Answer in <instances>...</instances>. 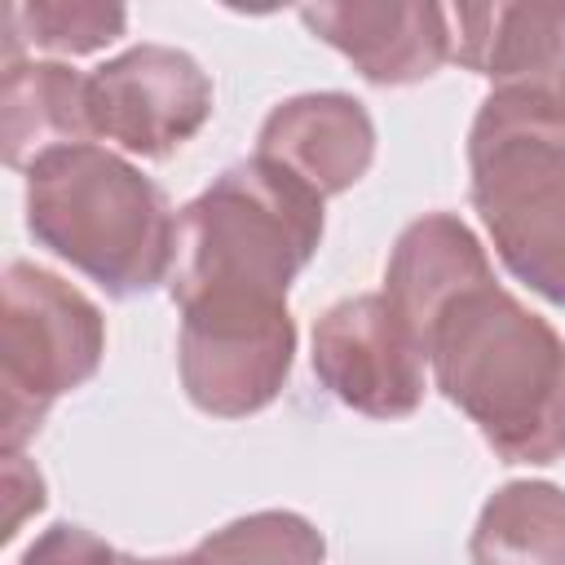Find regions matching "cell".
I'll return each instance as SVG.
<instances>
[{
	"label": "cell",
	"mask_w": 565,
	"mask_h": 565,
	"mask_svg": "<svg viewBox=\"0 0 565 565\" xmlns=\"http://www.w3.org/2000/svg\"><path fill=\"white\" fill-rule=\"evenodd\" d=\"M256 159L287 168L313 194L331 199L366 177L375 159V124L349 93H300L265 115Z\"/></svg>",
	"instance_id": "obj_11"
},
{
	"label": "cell",
	"mask_w": 565,
	"mask_h": 565,
	"mask_svg": "<svg viewBox=\"0 0 565 565\" xmlns=\"http://www.w3.org/2000/svg\"><path fill=\"white\" fill-rule=\"evenodd\" d=\"M18 565H124V556H115V547L93 530L57 521L22 552Z\"/></svg>",
	"instance_id": "obj_17"
},
{
	"label": "cell",
	"mask_w": 565,
	"mask_h": 565,
	"mask_svg": "<svg viewBox=\"0 0 565 565\" xmlns=\"http://www.w3.org/2000/svg\"><path fill=\"white\" fill-rule=\"evenodd\" d=\"M428 366L499 459L552 463L565 455V340L494 278L437 313Z\"/></svg>",
	"instance_id": "obj_1"
},
{
	"label": "cell",
	"mask_w": 565,
	"mask_h": 565,
	"mask_svg": "<svg viewBox=\"0 0 565 565\" xmlns=\"http://www.w3.org/2000/svg\"><path fill=\"white\" fill-rule=\"evenodd\" d=\"M124 565H207L199 552H185V556H154V561H137V556H124Z\"/></svg>",
	"instance_id": "obj_19"
},
{
	"label": "cell",
	"mask_w": 565,
	"mask_h": 565,
	"mask_svg": "<svg viewBox=\"0 0 565 565\" xmlns=\"http://www.w3.org/2000/svg\"><path fill=\"white\" fill-rule=\"evenodd\" d=\"M0 119L9 168H31L49 150L84 146L93 137L88 75L71 71L66 62H4Z\"/></svg>",
	"instance_id": "obj_13"
},
{
	"label": "cell",
	"mask_w": 565,
	"mask_h": 565,
	"mask_svg": "<svg viewBox=\"0 0 565 565\" xmlns=\"http://www.w3.org/2000/svg\"><path fill=\"white\" fill-rule=\"evenodd\" d=\"M450 57L565 124V9L459 4L450 9Z\"/></svg>",
	"instance_id": "obj_9"
},
{
	"label": "cell",
	"mask_w": 565,
	"mask_h": 565,
	"mask_svg": "<svg viewBox=\"0 0 565 565\" xmlns=\"http://www.w3.org/2000/svg\"><path fill=\"white\" fill-rule=\"evenodd\" d=\"M207 565H322V534L296 512H252L194 547Z\"/></svg>",
	"instance_id": "obj_16"
},
{
	"label": "cell",
	"mask_w": 565,
	"mask_h": 565,
	"mask_svg": "<svg viewBox=\"0 0 565 565\" xmlns=\"http://www.w3.org/2000/svg\"><path fill=\"white\" fill-rule=\"evenodd\" d=\"M472 565H565V490L552 481L499 486L472 530Z\"/></svg>",
	"instance_id": "obj_14"
},
{
	"label": "cell",
	"mask_w": 565,
	"mask_h": 565,
	"mask_svg": "<svg viewBox=\"0 0 565 565\" xmlns=\"http://www.w3.org/2000/svg\"><path fill=\"white\" fill-rule=\"evenodd\" d=\"M322 194L269 159L225 168L177 216L172 300L287 305L296 274L322 243Z\"/></svg>",
	"instance_id": "obj_3"
},
{
	"label": "cell",
	"mask_w": 565,
	"mask_h": 565,
	"mask_svg": "<svg viewBox=\"0 0 565 565\" xmlns=\"http://www.w3.org/2000/svg\"><path fill=\"white\" fill-rule=\"evenodd\" d=\"M490 278H494V269H490L477 234L450 212H428L397 234L388 269H384V296L402 313V322L419 335V344L428 349V331H433L437 313L455 296H463Z\"/></svg>",
	"instance_id": "obj_12"
},
{
	"label": "cell",
	"mask_w": 565,
	"mask_h": 565,
	"mask_svg": "<svg viewBox=\"0 0 565 565\" xmlns=\"http://www.w3.org/2000/svg\"><path fill=\"white\" fill-rule=\"evenodd\" d=\"M106 353L102 309L57 274L9 260L0 309V441L18 455L49 406L97 375Z\"/></svg>",
	"instance_id": "obj_5"
},
{
	"label": "cell",
	"mask_w": 565,
	"mask_h": 565,
	"mask_svg": "<svg viewBox=\"0 0 565 565\" xmlns=\"http://www.w3.org/2000/svg\"><path fill=\"white\" fill-rule=\"evenodd\" d=\"M300 22L371 84H419L450 57V9L402 0L305 4Z\"/></svg>",
	"instance_id": "obj_10"
},
{
	"label": "cell",
	"mask_w": 565,
	"mask_h": 565,
	"mask_svg": "<svg viewBox=\"0 0 565 565\" xmlns=\"http://www.w3.org/2000/svg\"><path fill=\"white\" fill-rule=\"evenodd\" d=\"M181 309L177 366L185 397L221 419L265 411L291 371L296 322L287 305L265 300H190Z\"/></svg>",
	"instance_id": "obj_6"
},
{
	"label": "cell",
	"mask_w": 565,
	"mask_h": 565,
	"mask_svg": "<svg viewBox=\"0 0 565 565\" xmlns=\"http://www.w3.org/2000/svg\"><path fill=\"white\" fill-rule=\"evenodd\" d=\"M26 230L106 296H141L172 278L177 216L168 194L106 146H62L26 168Z\"/></svg>",
	"instance_id": "obj_2"
},
{
	"label": "cell",
	"mask_w": 565,
	"mask_h": 565,
	"mask_svg": "<svg viewBox=\"0 0 565 565\" xmlns=\"http://www.w3.org/2000/svg\"><path fill=\"white\" fill-rule=\"evenodd\" d=\"M88 115L93 137L168 159L212 119V79L181 49L132 44L88 75Z\"/></svg>",
	"instance_id": "obj_7"
},
{
	"label": "cell",
	"mask_w": 565,
	"mask_h": 565,
	"mask_svg": "<svg viewBox=\"0 0 565 565\" xmlns=\"http://www.w3.org/2000/svg\"><path fill=\"white\" fill-rule=\"evenodd\" d=\"M428 349L384 291L349 296L313 322V371L322 388L371 419H402L424 402Z\"/></svg>",
	"instance_id": "obj_8"
},
{
	"label": "cell",
	"mask_w": 565,
	"mask_h": 565,
	"mask_svg": "<svg viewBox=\"0 0 565 565\" xmlns=\"http://www.w3.org/2000/svg\"><path fill=\"white\" fill-rule=\"evenodd\" d=\"M468 168L499 260L565 305V124L530 97L490 88L468 132Z\"/></svg>",
	"instance_id": "obj_4"
},
{
	"label": "cell",
	"mask_w": 565,
	"mask_h": 565,
	"mask_svg": "<svg viewBox=\"0 0 565 565\" xmlns=\"http://www.w3.org/2000/svg\"><path fill=\"white\" fill-rule=\"evenodd\" d=\"M40 508H44V477L22 455H4V530H0V539H13L18 525Z\"/></svg>",
	"instance_id": "obj_18"
},
{
	"label": "cell",
	"mask_w": 565,
	"mask_h": 565,
	"mask_svg": "<svg viewBox=\"0 0 565 565\" xmlns=\"http://www.w3.org/2000/svg\"><path fill=\"white\" fill-rule=\"evenodd\" d=\"M128 26L124 4L102 0H22L4 13V62H18L22 49L49 53H97L119 40Z\"/></svg>",
	"instance_id": "obj_15"
}]
</instances>
